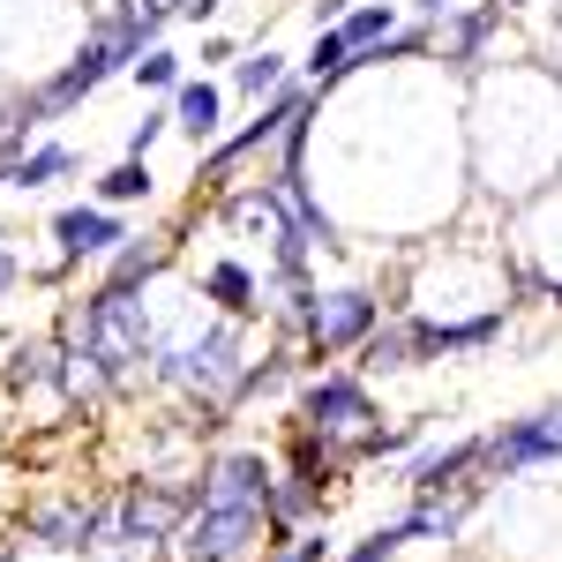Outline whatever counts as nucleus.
Masks as SVG:
<instances>
[{"label": "nucleus", "mask_w": 562, "mask_h": 562, "mask_svg": "<svg viewBox=\"0 0 562 562\" xmlns=\"http://www.w3.org/2000/svg\"><path fill=\"white\" fill-rule=\"evenodd\" d=\"M301 375V360L293 352H262V360H248L240 368V383H233V405H248V397H270V390H285Z\"/></svg>", "instance_id": "nucleus-26"}, {"label": "nucleus", "mask_w": 562, "mask_h": 562, "mask_svg": "<svg viewBox=\"0 0 562 562\" xmlns=\"http://www.w3.org/2000/svg\"><path fill=\"white\" fill-rule=\"evenodd\" d=\"M203 503H248V510H270V487H278V465L262 450H225L203 465Z\"/></svg>", "instance_id": "nucleus-9"}, {"label": "nucleus", "mask_w": 562, "mask_h": 562, "mask_svg": "<svg viewBox=\"0 0 562 562\" xmlns=\"http://www.w3.org/2000/svg\"><path fill=\"white\" fill-rule=\"evenodd\" d=\"M397 548H405V532H397V525H383V532H368L352 555H330V562H397Z\"/></svg>", "instance_id": "nucleus-29"}, {"label": "nucleus", "mask_w": 562, "mask_h": 562, "mask_svg": "<svg viewBox=\"0 0 562 562\" xmlns=\"http://www.w3.org/2000/svg\"><path fill=\"white\" fill-rule=\"evenodd\" d=\"M293 83V60H285V53H248V60H233V90H240V98H278V90Z\"/></svg>", "instance_id": "nucleus-24"}, {"label": "nucleus", "mask_w": 562, "mask_h": 562, "mask_svg": "<svg viewBox=\"0 0 562 562\" xmlns=\"http://www.w3.org/2000/svg\"><path fill=\"white\" fill-rule=\"evenodd\" d=\"M248 352V315H217L203 323V338H180V346H150V375L158 383L188 390V397H203L211 413L233 405V383H240V360Z\"/></svg>", "instance_id": "nucleus-1"}, {"label": "nucleus", "mask_w": 562, "mask_h": 562, "mask_svg": "<svg viewBox=\"0 0 562 562\" xmlns=\"http://www.w3.org/2000/svg\"><path fill=\"white\" fill-rule=\"evenodd\" d=\"M256 540L270 548V510H248V503H195V518L180 525V548L203 562H240Z\"/></svg>", "instance_id": "nucleus-8"}, {"label": "nucleus", "mask_w": 562, "mask_h": 562, "mask_svg": "<svg viewBox=\"0 0 562 562\" xmlns=\"http://www.w3.org/2000/svg\"><path fill=\"white\" fill-rule=\"evenodd\" d=\"M53 240H60V262H98L128 240V225H121V211H105V203H68V211L53 217Z\"/></svg>", "instance_id": "nucleus-11"}, {"label": "nucleus", "mask_w": 562, "mask_h": 562, "mask_svg": "<svg viewBox=\"0 0 562 562\" xmlns=\"http://www.w3.org/2000/svg\"><path fill=\"white\" fill-rule=\"evenodd\" d=\"M405 368H420V330H413V315H390L375 323L360 346H352V375H405Z\"/></svg>", "instance_id": "nucleus-14"}, {"label": "nucleus", "mask_w": 562, "mask_h": 562, "mask_svg": "<svg viewBox=\"0 0 562 562\" xmlns=\"http://www.w3.org/2000/svg\"><path fill=\"white\" fill-rule=\"evenodd\" d=\"M503 8H525V0H503Z\"/></svg>", "instance_id": "nucleus-36"}, {"label": "nucleus", "mask_w": 562, "mask_h": 562, "mask_svg": "<svg viewBox=\"0 0 562 562\" xmlns=\"http://www.w3.org/2000/svg\"><path fill=\"white\" fill-rule=\"evenodd\" d=\"M548 301H555V307H562V285H548Z\"/></svg>", "instance_id": "nucleus-35"}, {"label": "nucleus", "mask_w": 562, "mask_h": 562, "mask_svg": "<svg viewBox=\"0 0 562 562\" xmlns=\"http://www.w3.org/2000/svg\"><path fill=\"white\" fill-rule=\"evenodd\" d=\"M150 8H166V15H188V0H150Z\"/></svg>", "instance_id": "nucleus-34"}, {"label": "nucleus", "mask_w": 562, "mask_h": 562, "mask_svg": "<svg viewBox=\"0 0 562 562\" xmlns=\"http://www.w3.org/2000/svg\"><path fill=\"white\" fill-rule=\"evenodd\" d=\"M203 301H217V315H256L262 307V278L248 270V262H211L203 270Z\"/></svg>", "instance_id": "nucleus-19"}, {"label": "nucleus", "mask_w": 562, "mask_h": 562, "mask_svg": "<svg viewBox=\"0 0 562 562\" xmlns=\"http://www.w3.org/2000/svg\"><path fill=\"white\" fill-rule=\"evenodd\" d=\"M76 173V150L68 143H31L15 166H8V188H53V180Z\"/></svg>", "instance_id": "nucleus-22"}, {"label": "nucleus", "mask_w": 562, "mask_h": 562, "mask_svg": "<svg viewBox=\"0 0 562 562\" xmlns=\"http://www.w3.org/2000/svg\"><path fill=\"white\" fill-rule=\"evenodd\" d=\"M121 68H135V31H128V15H105V23H90V38L76 45V60H60V68L38 83L45 121H60L68 105H83L90 90L113 83Z\"/></svg>", "instance_id": "nucleus-3"}, {"label": "nucleus", "mask_w": 562, "mask_h": 562, "mask_svg": "<svg viewBox=\"0 0 562 562\" xmlns=\"http://www.w3.org/2000/svg\"><path fill=\"white\" fill-rule=\"evenodd\" d=\"M150 158H121L113 173H98V195L90 203H105V211H128V203H150Z\"/></svg>", "instance_id": "nucleus-23"}, {"label": "nucleus", "mask_w": 562, "mask_h": 562, "mask_svg": "<svg viewBox=\"0 0 562 562\" xmlns=\"http://www.w3.org/2000/svg\"><path fill=\"white\" fill-rule=\"evenodd\" d=\"M323 487H330V473H307V465L278 473V487H270V540H293L301 518L323 510Z\"/></svg>", "instance_id": "nucleus-16"}, {"label": "nucleus", "mask_w": 562, "mask_h": 562, "mask_svg": "<svg viewBox=\"0 0 562 562\" xmlns=\"http://www.w3.org/2000/svg\"><path fill=\"white\" fill-rule=\"evenodd\" d=\"M173 128L195 135V143H217V128H225V90H217L211 76H195V83L173 90Z\"/></svg>", "instance_id": "nucleus-18"}, {"label": "nucleus", "mask_w": 562, "mask_h": 562, "mask_svg": "<svg viewBox=\"0 0 562 562\" xmlns=\"http://www.w3.org/2000/svg\"><path fill=\"white\" fill-rule=\"evenodd\" d=\"M480 450H487V435L428 442V450H413V465H405V487H413V495H450V487H465V480L480 473Z\"/></svg>", "instance_id": "nucleus-12"}, {"label": "nucleus", "mask_w": 562, "mask_h": 562, "mask_svg": "<svg viewBox=\"0 0 562 562\" xmlns=\"http://www.w3.org/2000/svg\"><path fill=\"white\" fill-rule=\"evenodd\" d=\"M45 128V105H38V90H23L15 105H0V166H15L23 150H31V135Z\"/></svg>", "instance_id": "nucleus-25"}, {"label": "nucleus", "mask_w": 562, "mask_h": 562, "mask_svg": "<svg viewBox=\"0 0 562 562\" xmlns=\"http://www.w3.org/2000/svg\"><path fill=\"white\" fill-rule=\"evenodd\" d=\"M8 390H68V346L38 338V346L8 352Z\"/></svg>", "instance_id": "nucleus-17"}, {"label": "nucleus", "mask_w": 562, "mask_h": 562, "mask_svg": "<svg viewBox=\"0 0 562 562\" xmlns=\"http://www.w3.org/2000/svg\"><path fill=\"white\" fill-rule=\"evenodd\" d=\"M503 31V0H480V8H450L442 23H428V60H450V68H480L487 38Z\"/></svg>", "instance_id": "nucleus-10"}, {"label": "nucleus", "mask_w": 562, "mask_h": 562, "mask_svg": "<svg viewBox=\"0 0 562 562\" xmlns=\"http://www.w3.org/2000/svg\"><path fill=\"white\" fill-rule=\"evenodd\" d=\"M301 428H315L323 442L352 450L360 435L375 428V390H368V375H352V368L307 375V383H301ZM352 458H360V450H352Z\"/></svg>", "instance_id": "nucleus-4"}, {"label": "nucleus", "mask_w": 562, "mask_h": 562, "mask_svg": "<svg viewBox=\"0 0 562 562\" xmlns=\"http://www.w3.org/2000/svg\"><path fill=\"white\" fill-rule=\"evenodd\" d=\"M31 540L53 548V555H76V548H98L105 540V503H45L38 518H31Z\"/></svg>", "instance_id": "nucleus-13"}, {"label": "nucleus", "mask_w": 562, "mask_h": 562, "mask_svg": "<svg viewBox=\"0 0 562 562\" xmlns=\"http://www.w3.org/2000/svg\"><path fill=\"white\" fill-rule=\"evenodd\" d=\"M413 8H420V23H442V15H450L458 0H413Z\"/></svg>", "instance_id": "nucleus-32"}, {"label": "nucleus", "mask_w": 562, "mask_h": 562, "mask_svg": "<svg viewBox=\"0 0 562 562\" xmlns=\"http://www.w3.org/2000/svg\"><path fill=\"white\" fill-rule=\"evenodd\" d=\"M188 562H203V555H188Z\"/></svg>", "instance_id": "nucleus-37"}, {"label": "nucleus", "mask_w": 562, "mask_h": 562, "mask_svg": "<svg viewBox=\"0 0 562 562\" xmlns=\"http://www.w3.org/2000/svg\"><path fill=\"white\" fill-rule=\"evenodd\" d=\"M15 285H23V262H15V248H8V240H0V301H8Z\"/></svg>", "instance_id": "nucleus-31"}, {"label": "nucleus", "mask_w": 562, "mask_h": 562, "mask_svg": "<svg viewBox=\"0 0 562 562\" xmlns=\"http://www.w3.org/2000/svg\"><path fill=\"white\" fill-rule=\"evenodd\" d=\"M0 240H8V233H0Z\"/></svg>", "instance_id": "nucleus-38"}, {"label": "nucleus", "mask_w": 562, "mask_h": 562, "mask_svg": "<svg viewBox=\"0 0 562 562\" xmlns=\"http://www.w3.org/2000/svg\"><path fill=\"white\" fill-rule=\"evenodd\" d=\"M555 458H562V397L540 405V413H525V420H503L487 435L480 480H510V473H532V465H555Z\"/></svg>", "instance_id": "nucleus-6"}, {"label": "nucleus", "mask_w": 562, "mask_h": 562, "mask_svg": "<svg viewBox=\"0 0 562 562\" xmlns=\"http://www.w3.org/2000/svg\"><path fill=\"white\" fill-rule=\"evenodd\" d=\"M413 442H420V420H397V428H383V420H375V428L360 435L352 450H360V458H397V450H413Z\"/></svg>", "instance_id": "nucleus-28"}, {"label": "nucleus", "mask_w": 562, "mask_h": 562, "mask_svg": "<svg viewBox=\"0 0 562 562\" xmlns=\"http://www.w3.org/2000/svg\"><path fill=\"white\" fill-rule=\"evenodd\" d=\"M383 323V301L368 293V285H338V293H315V301L293 315V330H301V346L315 360H330V352H352L368 330Z\"/></svg>", "instance_id": "nucleus-5"}, {"label": "nucleus", "mask_w": 562, "mask_h": 562, "mask_svg": "<svg viewBox=\"0 0 562 562\" xmlns=\"http://www.w3.org/2000/svg\"><path fill=\"white\" fill-rule=\"evenodd\" d=\"M195 503H203V487L128 480V487L105 503V540H98V548H113V555H143V548H158V540H180V525L195 518Z\"/></svg>", "instance_id": "nucleus-2"}, {"label": "nucleus", "mask_w": 562, "mask_h": 562, "mask_svg": "<svg viewBox=\"0 0 562 562\" xmlns=\"http://www.w3.org/2000/svg\"><path fill=\"white\" fill-rule=\"evenodd\" d=\"M173 128V113H143V121H135L128 128V158H150V150H158V135Z\"/></svg>", "instance_id": "nucleus-30"}, {"label": "nucleus", "mask_w": 562, "mask_h": 562, "mask_svg": "<svg viewBox=\"0 0 562 562\" xmlns=\"http://www.w3.org/2000/svg\"><path fill=\"white\" fill-rule=\"evenodd\" d=\"M135 83H143V90H180V83H188V76H180V53L143 45V53H135Z\"/></svg>", "instance_id": "nucleus-27"}, {"label": "nucleus", "mask_w": 562, "mask_h": 562, "mask_svg": "<svg viewBox=\"0 0 562 562\" xmlns=\"http://www.w3.org/2000/svg\"><path fill=\"white\" fill-rule=\"evenodd\" d=\"M158 270H166V240H143V233H128V240L105 256V285H135V293H143Z\"/></svg>", "instance_id": "nucleus-20"}, {"label": "nucleus", "mask_w": 562, "mask_h": 562, "mask_svg": "<svg viewBox=\"0 0 562 562\" xmlns=\"http://www.w3.org/2000/svg\"><path fill=\"white\" fill-rule=\"evenodd\" d=\"M307 105H323V98H315V83H307V76H293V83L278 90V98H262V105H256V121H248V128L217 143V150H211V166H203V180H233V166H248L256 150H270V143L293 128Z\"/></svg>", "instance_id": "nucleus-7"}, {"label": "nucleus", "mask_w": 562, "mask_h": 562, "mask_svg": "<svg viewBox=\"0 0 562 562\" xmlns=\"http://www.w3.org/2000/svg\"><path fill=\"white\" fill-rule=\"evenodd\" d=\"M262 562H301V555H293V540H270V555H262Z\"/></svg>", "instance_id": "nucleus-33"}, {"label": "nucleus", "mask_w": 562, "mask_h": 562, "mask_svg": "<svg viewBox=\"0 0 562 562\" xmlns=\"http://www.w3.org/2000/svg\"><path fill=\"white\" fill-rule=\"evenodd\" d=\"M330 31L352 45V68H360V53H368V45H383L390 31H397V8H390V0H360V8H346Z\"/></svg>", "instance_id": "nucleus-21"}, {"label": "nucleus", "mask_w": 562, "mask_h": 562, "mask_svg": "<svg viewBox=\"0 0 562 562\" xmlns=\"http://www.w3.org/2000/svg\"><path fill=\"white\" fill-rule=\"evenodd\" d=\"M413 330H420V360H450V352H480L503 338V307H480L465 323H435V315H413Z\"/></svg>", "instance_id": "nucleus-15"}]
</instances>
